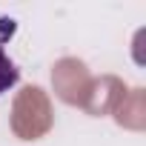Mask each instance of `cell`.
Listing matches in <instances>:
<instances>
[{
	"instance_id": "obj_1",
	"label": "cell",
	"mask_w": 146,
	"mask_h": 146,
	"mask_svg": "<svg viewBox=\"0 0 146 146\" xmlns=\"http://www.w3.org/2000/svg\"><path fill=\"white\" fill-rule=\"evenodd\" d=\"M17 80H20V69H17V63L6 54L3 46H0V95L9 92Z\"/></svg>"
}]
</instances>
